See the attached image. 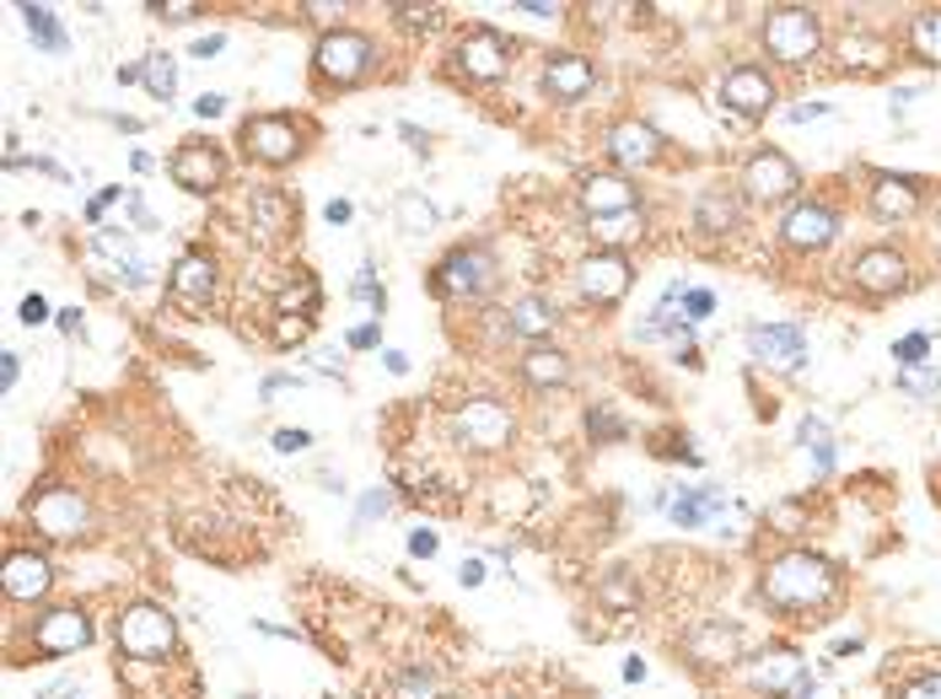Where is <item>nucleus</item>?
<instances>
[{
	"label": "nucleus",
	"mask_w": 941,
	"mask_h": 699,
	"mask_svg": "<svg viewBox=\"0 0 941 699\" xmlns=\"http://www.w3.org/2000/svg\"><path fill=\"white\" fill-rule=\"evenodd\" d=\"M393 215H399V232H410V237H420V232L436 226V210H431V200H425L420 189H404V194L393 200Z\"/></svg>",
	"instance_id": "obj_29"
},
{
	"label": "nucleus",
	"mask_w": 941,
	"mask_h": 699,
	"mask_svg": "<svg viewBox=\"0 0 941 699\" xmlns=\"http://www.w3.org/2000/svg\"><path fill=\"white\" fill-rule=\"evenodd\" d=\"M307 17H318V22H339V17H345V6H324V0H313V6H307Z\"/></svg>",
	"instance_id": "obj_52"
},
{
	"label": "nucleus",
	"mask_w": 941,
	"mask_h": 699,
	"mask_svg": "<svg viewBox=\"0 0 941 699\" xmlns=\"http://www.w3.org/2000/svg\"><path fill=\"white\" fill-rule=\"evenodd\" d=\"M710 307H716V296H710V290H684V318H689V329H695L699 318H710Z\"/></svg>",
	"instance_id": "obj_39"
},
{
	"label": "nucleus",
	"mask_w": 941,
	"mask_h": 699,
	"mask_svg": "<svg viewBox=\"0 0 941 699\" xmlns=\"http://www.w3.org/2000/svg\"><path fill=\"white\" fill-rule=\"evenodd\" d=\"M581 205L592 210V221L624 215V210H635V189L618 172H592V178H581Z\"/></svg>",
	"instance_id": "obj_16"
},
{
	"label": "nucleus",
	"mask_w": 941,
	"mask_h": 699,
	"mask_svg": "<svg viewBox=\"0 0 941 699\" xmlns=\"http://www.w3.org/2000/svg\"><path fill=\"white\" fill-rule=\"evenodd\" d=\"M253 232L258 237H281V232H290V205L286 194H253Z\"/></svg>",
	"instance_id": "obj_28"
},
{
	"label": "nucleus",
	"mask_w": 941,
	"mask_h": 699,
	"mask_svg": "<svg viewBox=\"0 0 941 699\" xmlns=\"http://www.w3.org/2000/svg\"><path fill=\"white\" fill-rule=\"evenodd\" d=\"M210 290H215V264H210L205 253H183L178 269H172V296L189 301V307H200V301H210Z\"/></svg>",
	"instance_id": "obj_22"
},
{
	"label": "nucleus",
	"mask_w": 941,
	"mask_h": 699,
	"mask_svg": "<svg viewBox=\"0 0 941 699\" xmlns=\"http://www.w3.org/2000/svg\"><path fill=\"white\" fill-rule=\"evenodd\" d=\"M388 511V490H371L367 500H361V522H371V517H382Z\"/></svg>",
	"instance_id": "obj_48"
},
{
	"label": "nucleus",
	"mask_w": 941,
	"mask_h": 699,
	"mask_svg": "<svg viewBox=\"0 0 941 699\" xmlns=\"http://www.w3.org/2000/svg\"><path fill=\"white\" fill-rule=\"evenodd\" d=\"M22 17H28V33H33V43H39L43 54H65V49H71L60 17H54L49 6H22Z\"/></svg>",
	"instance_id": "obj_27"
},
{
	"label": "nucleus",
	"mask_w": 941,
	"mask_h": 699,
	"mask_svg": "<svg viewBox=\"0 0 941 699\" xmlns=\"http://www.w3.org/2000/svg\"><path fill=\"white\" fill-rule=\"evenodd\" d=\"M522 377H528L532 388H554V382H565V377H571V361H565V350L532 345L528 356H522Z\"/></svg>",
	"instance_id": "obj_25"
},
{
	"label": "nucleus",
	"mask_w": 941,
	"mask_h": 699,
	"mask_svg": "<svg viewBox=\"0 0 941 699\" xmlns=\"http://www.w3.org/2000/svg\"><path fill=\"white\" fill-rule=\"evenodd\" d=\"M641 232V210H624V215H603V221H592V237L598 243H630Z\"/></svg>",
	"instance_id": "obj_34"
},
{
	"label": "nucleus",
	"mask_w": 941,
	"mask_h": 699,
	"mask_svg": "<svg viewBox=\"0 0 941 699\" xmlns=\"http://www.w3.org/2000/svg\"><path fill=\"white\" fill-rule=\"evenodd\" d=\"M914 205H920V194H914V183H909V178H894V172H882V178L871 183V210H877V215L899 221V215H909Z\"/></svg>",
	"instance_id": "obj_24"
},
{
	"label": "nucleus",
	"mask_w": 941,
	"mask_h": 699,
	"mask_svg": "<svg viewBox=\"0 0 941 699\" xmlns=\"http://www.w3.org/2000/svg\"><path fill=\"white\" fill-rule=\"evenodd\" d=\"M894 361H899L903 371H920L926 361H931V333H903L899 345H894Z\"/></svg>",
	"instance_id": "obj_35"
},
{
	"label": "nucleus",
	"mask_w": 941,
	"mask_h": 699,
	"mask_svg": "<svg viewBox=\"0 0 941 699\" xmlns=\"http://www.w3.org/2000/svg\"><path fill=\"white\" fill-rule=\"evenodd\" d=\"M517 11H528V17H560V6H543V0H522Z\"/></svg>",
	"instance_id": "obj_55"
},
{
	"label": "nucleus",
	"mask_w": 941,
	"mask_h": 699,
	"mask_svg": "<svg viewBox=\"0 0 941 699\" xmlns=\"http://www.w3.org/2000/svg\"><path fill=\"white\" fill-rule=\"evenodd\" d=\"M753 678H759V689H770V695H780V689L802 684L807 672H802V661H796V652H764V657H759V667H753Z\"/></svg>",
	"instance_id": "obj_26"
},
{
	"label": "nucleus",
	"mask_w": 941,
	"mask_h": 699,
	"mask_svg": "<svg viewBox=\"0 0 941 699\" xmlns=\"http://www.w3.org/2000/svg\"><path fill=\"white\" fill-rule=\"evenodd\" d=\"M834 592V565L818 560V554H780L764 565V597L780 603V608H813Z\"/></svg>",
	"instance_id": "obj_1"
},
{
	"label": "nucleus",
	"mask_w": 941,
	"mask_h": 699,
	"mask_svg": "<svg viewBox=\"0 0 941 699\" xmlns=\"http://www.w3.org/2000/svg\"><path fill=\"white\" fill-rule=\"evenodd\" d=\"M609 151H614L624 167H652L656 157H662V135H656L652 124L624 119L614 135H609Z\"/></svg>",
	"instance_id": "obj_21"
},
{
	"label": "nucleus",
	"mask_w": 941,
	"mask_h": 699,
	"mask_svg": "<svg viewBox=\"0 0 941 699\" xmlns=\"http://www.w3.org/2000/svg\"><path fill=\"white\" fill-rule=\"evenodd\" d=\"M350 296H356V301H367L371 313H382V301H388V296H382V286L371 280V269H361V275H356V286H350Z\"/></svg>",
	"instance_id": "obj_40"
},
{
	"label": "nucleus",
	"mask_w": 941,
	"mask_h": 699,
	"mask_svg": "<svg viewBox=\"0 0 941 699\" xmlns=\"http://www.w3.org/2000/svg\"><path fill=\"white\" fill-rule=\"evenodd\" d=\"M33 640H39L43 657H71V652H82L86 640H92V624L76 608H54L49 618H39V635Z\"/></svg>",
	"instance_id": "obj_15"
},
{
	"label": "nucleus",
	"mask_w": 941,
	"mask_h": 699,
	"mask_svg": "<svg viewBox=\"0 0 941 699\" xmlns=\"http://www.w3.org/2000/svg\"><path fill=\"white\" fill-rule=\"evenodd\" d=\"M221 172H226V162H221V151L205 146V140H183V151L172 157V183L189 189V194H210L221 183Z\"/></svg>",
	"instance_id": "obj_13"
},
{
	"label": "nucleus",
	"mask_w": 941,
	"mask_h": 699,
	"mask_svg": "<svg viewBox=\"0 0 941 699\" xmlns=\"http://www.w3.org/2000/svg\"><path fill=\"white\" fill-rule=\"evenodd\" d=\"M243 146L247 157H258V162H290L302 151V129L286 114H258V119L243 124Z\"/></svg>",
	"instance_id": "obj_8"
},
{
	"label": "nucleus",
	"mask_w": 941,
	"mask_h": 699,
	"mask_svg": "<svg viewBox=\"0 0 941 699\" xmlns=\"http://www.w3.org/2000/svg\"><path fill=\"white\" fill-rule=\"evenodd\" d=\"M748 350H753V361H764V367H775V371H802V361H807V333L796 329V324H753L748 329Z\"/></svg>",
	"instance_id": "obj_6"
},
{
	"label": "nucleus",
	"mask_w": 941,
	"mask_h": 699,
	"mask_svg": "<svg viewBox=\"0 0 941 699\" xmlns=\"http://www.w3.org/2000/svg\"><path fill=\"white\" fill-rule=\"evenodd\" d=\"M495 280V258L485 247H457L447 264L436 269V290L442 296H479V290H490Z\"/></svg>",
	"instance_id": "obj_9"
},
{
	"label": "nucleus",
	"mask_w": 941,
	"mask_h": 699,
	"mask_svg": "<svg viewBox=\"0 0 941 699\" xmlns=\"http://www.w3.org/2000/svg\"><path fill=\"white\" fill-rule=\"evenodd\" d=\"M114 635H119V646L135 661L167 657V652H172V640H178L172 618H167L162 608H151V603H140V608H124L119 624H114Z\"/></svg>",
	"instance_id": "obj_2"
},
{
	"label": "nucleus",
	"mask_w": 941,
	"mask_h": 699,
	"mask_svg": "<svg viewBox=\"0 0 941 699\" xmlns=\"http://www.w3.org/2000/svg\"><path fill=\"white\" fill-rule=\"evenodd\" d=\"M592 82H598V71H592V60H581V54H560V60L543 65V86H549V97H560V103L586 97Z\"/></svg>",
	"instance_id": "obj_20"
},
{
	"label": "nucleus",
	"mask_w": 941,
	"mask_h": 699,
	"mask_svg": "<svg viewBox=\"0 0 941 699\" xmlns=\"http://www.w3.org/2000/svg\"><path fill=\"white\" fill-rule=\"evenodd\" d=\"M909 43H914V54H920V60L941 65V11H920V17H914V28H909Z\"/></svg>",
	"instance_id": "obj_32"
},
{
	"label": "nucleus",
	"mask_w": 941,
	"mask_h": 699,
	"mask_svg": "<svg viewBox=\"0 0 941 699\" xmlns=\"http://www.w3.org/2000/svg\"><path fill=\"white\" fill-rule=\"evenodd\" d=\"M436 549H442V538H436V533H425V528H420V533H410V554H425V560H431Z\"/></svg>",
	"instance_id": "obj_44"
},
{
	"label": "nucleus",
	"mask_w": 941,
	"mask_h": 699,
	"mask_svg": "<svg viewBox=\"0 0 941 699\" xmlns=\"http://www.w3.org/2000/svg\"><path fill=\"white\" fill-rule=\"evenodd\" d=\"M399 699H436V672H425V667H414L410 678L399 684Z\"/></svg>",
	"instance_id": "obj_38"
},
{
	"label": "nucleus",
	"mask_w": 941,
	"mask_h": 699,
	"mask_svg": "<svg viewBox=\"0 0 941 699\" xmlns=\"http://www.w3.org/2000/svg\"><path fill=\"white\" fill-rule=\"evenodd\" d=\"M823 114H828L823 103H802V108H791L785 119H791V124H813V119H823Z\"/></svg>",
	"instance_id": "obj_49"
},
{
	"label": "nucleus",
	"mask_w": 941,
	"mask_h": 699,
	"mask_svg": "<svg viewBox=\"0 0 941 699\" xmlns=\"http://www.w3.org/2000/svg\"><path fill=\"white\" fill-rule=\"evenodd\" d=\"M575 286L586 301H598V307H614L618 296L630 290V258L624 253H592V258H581V269H575Z\"/></svg>",
	"instance_id": "obj_7"
},
{
	"label": "nucleus",
	"mask_w": 941,
	"mask_h": 699,
	"mask_svg": "<svg viewBox=\"0 0 941 699\" xmlns=\"http://www.w3.org/2000/svg\"><path fill=\"white\" fill-rule=\"evenodd\" d=\"M850 275H856L860 290L888 296V290L903 286V275H909V269H903V258L894 253V247H871V253H860V258H856V269H850Z\"/></svg>",
	"instance_id": "obj_19"
},
{
	"label": "nucleus",
	"mask_w": 941,
	"mask_h": 699,
	"mask_svg": "<svg viewBox=\"0 0 941 699\" xmlns=\"http://www.w3.org/2000/svg\"><path fill=\"white\" fill-rule=\"evenodd\" d=\"M60 329H65V333H82V313H76V307H65V313H60Z\"/></svg>",
	"instance_id": "obj_57"
},
{
	"label": "nucleus",
	"mask_w": 941,
	"mask_h": 699,
	"mask_svg": "<svg viewBox=\"0 0 941 699\" xmlns=\"http://www.w3.org/2000/svg\"><path fill=\"white\" fill-rule=\"evenodd\" d=\"M903 699H941V672H931V678H920V684H914V689H909Z\"/></svg>",
	"instance_id": "obj_47"
},
{
	"label": "nucleus",
	"mask_w": 941,
	"mask_h": 699,
	"mask_svg": "<svg viewBox=\"0 0 941 699\" xmlns=\"http://www.w3.org/2000/svg\"><path fill=\"white\" fill-rule=\"evenodd\" d=\"M689 646H695V657H699V661H732L742 640H737V629H727V624H716V629H705V635H695Z\"/></svg>",
	"instance_id": "obj_31"
},
{
	"label": "nucleus",
	"mask_w": 941,
	"mask_h": 699,
	"mask_svg": "<svg viewBox=\"0 0 941 699\" xmlns=\"http://www.w3.org/2000/svg\"><path fill=\"white\" fill-rule=\"evenodd\" d=\"M721 103L742 114V119H753V114H764L770 103H775V82L759 71V65H737L721 76Z\"/></svg>",
	"instance_id": "obj_12"
},
{
	"label": "nucleus",
	"mask_w": 941,
	"mask_h": 699,
	"mask_svg": "<svg viewBox=\"0 0 941 699\" xmlns=\"http://www.w3.org/2000/svg\"><path fill=\"white\" fill-rule=\"evenodd\" d=\"M49 581H54V571H49L43 554H33V549H11V554H6V597H17V603L43 597Z\"/></svg>",
	"instance_id": "obj_17"
},
{
	"label": "nucleus",
	"mask_w": 941,
	"mask_h": 699,
	"mask_svg": "<svg viewBox=\"0 0 941 699\" xmlns=\"http://www.w3.org/2000/svg\"><path fill=\"white\" fill-rule=\"evenodd\" d=\"M22 324H28V329L49 324V301H43V296H28V301H22Z\"/></svg>",
	"instance_id": "obj_43"
},
{
	"label": "nucleus",
	"mask_w": 941,
	"mask_h": 699,
	"mask_svg": "<svg viewBox=\"0 0 941 699\" xmlns=\"http://www.w3.org/2000/svg\"><path fill=\"white\" fill-rule=\"evenodd\" d=\"M742 189L753 194V200H791L796 189H802V178H796V167L785 162L780 151H759L753 162L742 167Z\"/></svg>",
	"instance_id": "obj_11"
},
{
	"label": "nucleus",
	"mask_w": 941,
	"mask_h": 699,
	"mask_svg": "<svg viewBox=\"0 0 941 699\" xmlns=\"http://www.w3.org/2000/svg\"><path fill=\"white\" fill-rule=\"evenodd\" d=\"M275 447H281V453H302V447H313V436H307V431H281Z\"/></svg>",
	"instance_id": "obj_45"
},
{
	"label": "nucleus",
	"mask_w": 941,
	"mask_h": 699,
	"mask_svg": "<svg viewBox=\"0 0 941 699\" xmlns=\"http://www.w3.org/2000/svg\"><path fill=\"white\" fill-rule=\"evenodd\" d=\"M382 361H388V371H393V377H404V371H410V356H404V350H388Z\"/></svg>",
	"instance_id": "obj_56"
},
{
	"label": "nucleus",
	"mask_w": 941,
	"mask_h": 699,
	"mask_svg": "<svg viewBox=\"0 0 941 699\" xmlns=\"http://www.w3.org/2000/svg\"><path fill=\"white\" fill-rule=\"evenodd\" d=\"M511 329L517 333H549L554 329V307H549L543 296H522V301L511 307Z\"/></svg>",
	"instance_id": "obj_30"
},
{
	"label": "nucleus",
	"mask_w": 941,
	"mask_h": 699,
	"mask_svg": "<svg viewBox=\"0 0 941 699\" xmlns=\"http://www.w3.org/2000/svg\"><path fill=\"white\" fill-rule=\"evenodd\" d=\"M371 345H377V329L371 324H356L350 329V350H371Z\"/></svg>",
	"instance_id": "obj_51"
},
{
	"label": "nucleus",
	"mask_w": 941,
	"mask_h": 699,
	"mask_svg": "<svg viewBox=\"0 0 941 699\" xmlns=\"http://www.w3.org/2000/svg\"><path fill=\"white\" fill-rule=\"evenodd\" d=\"M146 92H151L157 103H172V92H178V65H172V54H146Z\"/></svg>",
	"instance_id": "obj_33"
},
{
	"label": "nucleus",
	"mask_w": 941,
	"mask_h": 699,
	"mask_svg": "<svg viewBox=\"0 0 941 699\" xmlns=\"http://www.w3.org/2000/svg\"><path fill=\"white\" fill-rule=\"evenodd\" d=\"M721 221L732 226L737 205H732V200H721V194H705V205H699V226H705V232H721Z\"/></svg>",
	"instance_id": "obj_37"
},
{
	"label": "nucleus",
	"mask_w": 941,
	"mask_h": 699,
	"mask_svg": "<svg viewBox=\"0 0 941 699\" xmlns=\"http://www.w3.org/2000/svg\"><path fill=\"white\" fill-rule=\"evenodd\" d=\"M324 215H328V221H334V226H345V221H350V205H345V200H328V205H324Z\"/></svg>",
	"instance_id": "obj_54"
},
{
	"label": "nucleus",
	"mask_w": 941,
	"mask_h": 699,
	"mask_svg": "<svg viewBox=\"0 0 941 699\" xmlns=\"http://www.w3.org/2000/svg\"><path fill=\"white\" fill-rule=\"evenodd\" d=\"M151 17H167V22H189V17H200V6H194V0H172V6H151Z\"/></svg>",
	"instance_id": "obj_42"
},
{
	"label": "nucleus",
	"mask_w": 941,
	"mask_h": 699,
	"mask_svg": "<svg viewBox=\"0 0 941 699\" xmlns=\"http://www.w3.org/2000/svg\"><path fill=\"white\" fill-rule=\"evenodd\" d=\"M624 678H630V684H641V678H646V661H641V657L624 661Z\"/></svg>",
	"instance_id": "obj_58"
},
{
	"label": "nucleus",
	"mask_w": 941,
	"mask_h": 699,
	"mask_svg": "<svg viewBox=\"0 0 941 699\" xmlns=\"http://www.w3.org/2000/svg\"><path fill=\"white\" fill-rule=\"evenodd\" d=\"M785 243L791 247H828L834 243V232H839V221H834V210L828 205H796L785 215Z\"/></svg>",
	"instance_id": "obj_18"
},
{
	"label": "nucleus",
	"mask_w": 941,
	"mask_h": 699,
	"mask_svg": "<svg viewBox=\"0 0 941 699\" xmlns=\"http://www.w3.org/2000/svg\"><path fill=\"white\" fill-rule=\"evenodd\" d=\"M194 114H200V119H215V114H226V97H221V92H205V97L194 103Z\"/></svg>",
	"instance_id": "obj_46"
},
{
	"label": "nucleus",
	"mask_w": 941,
	"mask_h": 699,
	"mask_svg": "<svg viewBox=\"0 0 941 699\" xmlns=\"http://www.w3.org/2000/svg\"><path fill=\"white\" fill-rule=\"evenodd\" d=\"M457 581H463V586H479V581H485V565H479V560H463Z\"/></svg>",
	"instance_id": "obj_53"
},
{
	"label": "nucleus",
	"mask_w": 941,
	"mask_h": 699,
	"mask_svg": "<svg viewBox=\"0 0 941 699\" xmlns=\"http://www.w3.org/2000/svg\"><path fill=\"white\" fill-rule=\"evenodd\" d=\"M457 71H463L468 82H500V76L511 71V49H506L500 33L479 28V33H468V39L457 43Z\"/></svg>",
	"instance_id": "obj_10"
},
{
	"label": "nucleus",
	"mask_w": 941,
	"mask_h": 699,
	"mask_svg": "<svg viewBox=\"0 0 941 699\" xmlns=\"http://www.w3.org/2000/svg\"><path fill=\"white\" fill-rule=\"evenodd\" d=\"M899 382L909 388V393H914V399H931V393L941 388V382H937V371H926V367H920V371H903Z\"/></svg>",
	"instance_id": "obj_41"
},
{
	"label": "nucleus",
	"mask_w": 941,
	"mask_h": 699,
	"mask_svg": "<svg viewBox=\"0 0 941 699\" xmlns=\"http://www.w3.org/2000/svg\"><path fill=\"white\" fill-rule=\"evenodd\" d=\"M662 506H667V517H673L678 528H699L710 511L727 506V495L721 490H684V495H662Z\"/></svg>",
	"instance_id": "obj_23"
},
{
	"label": "nucleus",
	"mask_w": 941,
	"mask_h": 699,
	"mask_svg": "<svg viewBox=\"0 0 941 699\" xmlns=\"http://www.w3.org/2000/svg\"><path fill=\"white\" fill-rule=\"evenodd\" d=\"M33 522L49 538H76L86 528V500L76 490H49L33 500Z\"/></svg>",
	"instance_id": "obj_14"
},
{
	"label": "nucleus",
	"mask_w": 941,
	"mask_h": 699,
	"mask_svg": "<svg viewBox=\"0 0 941 699\" xmlns=\"http://www.w3.org/2000/svg\"><path fill=\"white\" fill-rule=\"evenodd\" d=\"M71 699H76V695H71Z\"/></svg>",
	"instance_id": "obj_59"
},
{
	"label": "nucleus",
	"mask_w": 941,
	"mask_h": 699,
	"mask_svg": "<svg viewBox=\"0 0 941 699\" xmlns=\"http://www.w3.org/2000/svg\"><path fill=\"white\" fill-rule=\"evenodd\" d=\"M802 442L818 453V474H828L834 468V447H828V425L823 420H802Z\"/></svg>",
	"instance_id": "obj_36"
},
{
	"label": "nucleus",
	"mask_w": 941,
	"mask_h": 699,
	"mask_svg": "<svg viewBox=\"0 0 941 699\" xmlns=\"http://www.w3.org/2000/svg\"><path fill=\"white\" fill-rule=\"evenodd\" d=\"M226 49V39L221 33H210V39H194V60H210V54H221Z\"/></svg>",
	"instance_id": "obj_50"
},
{
	"label": "nucleus",
	"mask_w": 941,
	"mask_h": 699,
	"mask_svg": "<svg viewBox=\"0 0 941 699\" xmlns=\"http://www.w3.org/2000/svg\"><path fill=\"white\" fill-rule=\"evenodd\" d=\"M371 71V39H361V33H350V28H339V33H328L324 43H318V76L324 82H361Z\"/></svg>",
	"instance_id": "obj_5"
},
{
	"label": "nucleus",
	"mask_w": 941,
	"mask_h": 699,
	"mask_svg": "<svg viewBox=\"0 0 941 699\" xmlns=\"http://www.w3.org/2000/svg\"><path fill=\"white\" fill-rule=\"evenodd\" d=\"M818 17L813 11H802V6H785V11H770V22H764V43H770V54L785 60V65H807L813 54H818Z\"/></svg>",
	"instance_id": "obj_3"
},
{
	"label": "nucleus",
	"mask_w": 941,
	"mask_h": 699,
	"mask_svg": "<svg viewBox=\"0 0 941 699\" xmlns=\"http://www.w3.org/2000/svg\"><path fill=\"white\" fill-rule=\"evenodd\" d=\"M452 431H457V442H468L474 453H500V447L511 442V410L495 404V399H474V404L457 410Z\"/></svg>",
	"instance_id": "obj_4"
}]
</instances>
